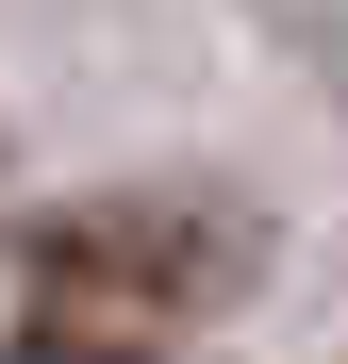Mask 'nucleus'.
I'll use <instances>...</instances> for the list:
<instances>
[{
	"label": "nucleus",
	"instance_id": "obj_1",
	"mask_svg": "<svg viewBox=\"0 0 348 364\" xmlns=\"http://www.w3.org/2000/svg\"><path fill=\"white\" fill-rule=\"evenodd\" d=\"M232 265H249V232H232V215H199V199H100V215H50V232H33L50 315H116V331L199 315Z\"/></svg>",
	"mask_w": 348,
	"mask_h": 364
},
{
	"label": "nucleus",
	"instance_id": "obj_2",
	"mask_svg": "<svg viewBox=\"0 0 348 364\" xmlns=\"http://www.w3.org/2000/svg\"><path fill=\"white\" fill-rule=\"evenodd\" d=\"M0 364H149V331H116V315H33Z\"/></svg>",
	"mask_w": 348,
	"mask_h": 364
}]
</instances>
